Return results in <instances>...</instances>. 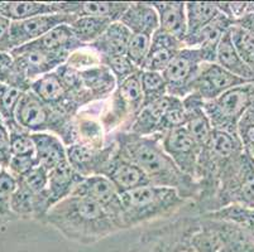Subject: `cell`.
Masks as SVG:
<instances>
[{"instance_id":"obj_1","label":"cell","mask_w":254,"mask_h":252,"mask_svg":"<svg viewBox=\"0 0 254 252\" xmlns=\"http://www.w3.org/2000/svg\"><path fill=\"white\" fill-rule=\"evenodd\" d=\"M110 138L118 154L139 166L152 186L176 189L190 203L195 200L197 184L167 155L161 144V135L139 136L129 131H114Z\"/></svg>"},{"instance_id":"obj_2","label":"cell","mask_w":254,"mask_h":252,"mask_svg":"<svg viewBox=\"0 0 254 252\" xmlns=\"http://www.w3.org/2000/svg\"><path fill=\"white\" fill-rule=\"evenodd\" d=\"M42 223L52 226L70 241L86 246L120 231L114 218L103 207L76 196H70L51 207Z\"/></svg>"},{"instance_id":"obj_3","label":"cell","mask_w":254,"mask_h":252,"mask_svg":"<svg viewBox=\"0 0 254 252\" xmlns=\"http://www.w3.org/2000/svg\"><path fill=\"white\" fill-rule=\"evenodd\" d=\"M120 200L124 230L177 216L190 203L176 189L152 184L122 193Z\"/></svg>"},{"instance_id":"obj_4","label":"cell","mask_w":254,"mask_h":252,"mask_svg":"<svg viewBox=\"0 0 254 252\" xmlns=\"http://www.w3.org/2000/svg\"><path fill=\"white\" fill-rule=\"evenodd\" d=\"M15 121L29 134H55L66 148L78 144L76 117L53 110L31 91L23 92L15 110Z\"/></svg>"},{"instance_id":"obj_5","label":"cell","mask_w":254,"mask_h":252,"mask_svg":"<svg viewBox=\"0 0 254 252\" xmlns=\"http://www.w3.org/2000/svg\"><path fill=\"white\" fill-rule=\"evenodd\" d=\"M200 226V216L186 212L145 230L130 252H196L192 239Z\"/></svg>"},{"instance_id":"obj_6","label":"cell","mask_w":254,"mask_h":252,"mask_svg":"<svg viewBox=\"0 0 254 252\" xmlns=\"http://www.w3.org/2000/svg\"><path fill=\"white\" fill-rule=\"evenodd\" d=\"M143 107V95L140 89V71L118 85L110 96V105L100 122L105 134L126 131L134 121Z\"/></svg>"},{"instance_id":"obj_7","label":"cell","mask_w":254,"mask_h":252,"mask_svg":"<svg viewBox=\"0 0 254 252\" xmlns=\"http://www.w3.org/2000/svg\"><path fill=\"white\" fill-rule=\"evenodd\" d=\"M254 103V82L228 90L215 100L202 102V108L214 130L237 135L240 119Z\"/></svg>"},{"instance_id":"obj_8","label":"cell","mask_w":254,"mask_h":252,"mask_svg":"<svg viewBox=\"0 0 254 252\" xmlns=\"http://www.w3.org/2000/svg\"><path fill=\"white\" fill-rule=\"evenodd\" d=\"M202 63H205L204 55L198 48L185 47L179 50L162 72L168 96L177 97L180 100L189 96Z\"/></svg>"},{"instance_id":"obj_9","label":"cell","mask_w":254,"mask_h":252,"mask_svg":"<svg viewBox=\"0 0 254 252\" xmlns=\"http://www.w3.org/2000/svg\"><path fill=\"white\" fill-rule=\"evenodd\" d=\"M76 18L64 13L39 15L31 19L10 22L9 29L3 41L0 42V50L10 53L11 50L41 38L46 33L61 24H71Z\"/></svg>"},{"instance_id":"obj_10","label":"cell","mask_w":254,"mask_h":252,"mask_svg":"<svg viewBox=\"0 0 254 252\" xmlns=\"http://www.w3.org/2000/svg\"><path fill=\"white\" fill-rule=\"evenodd\" d=\"M9 54L13 58L15 69L31 85L33 81L38 80L39 77L47 73L53 72L60 66L66 63L70 57L67 54L47 52V50H37L28 46L15 48Z\"/></svg>"},{"instance_id":"obj_11","label":"cell","mask_w":254,"mask_h":252,"mask_svg":"<svg viewBox=\"0 0 254 252\" xmlns=\"http://www.w3.org/2000/svg\"><path fill=\"white\" fill-rule=\"evenodd\" d=\"M249 82H253V81L238 77L228 72L215 62L212 63L205 62L202 63L197 77L193 81L190 95L195 96L201 102H206V101L215 100L216 97L223 95L228 90Z\"/></svg>"},{"instance_id":"obj_12","label":"cell","mask_w":254,"mask_h":252,"mask_svg":"<svg viewBox=\"0 0 254 252\" xmlns=\"http://www.w3.org/2000/svg\"><path fill=\"white\" fill-rule=\"evenodd\" d=\"M71 196L85 197L95 202L114 218L120 231H124L123 222H122L120 193L108 178L103 177V175H92V177L84 178L76 186Z\"/></svg>"},{"instance_id":"obj_13","label":"cell","mask_w":254,"mask_h":252,"mask_svg":"<svg viewBox=\"0 0 254 252\" xmlns=\"http://www.w3.org/2000/svg\"><path fill=\"white\" fill-rule=\"evenodd\" d=\"M161 144L167 155L184 174L195 180L196 166L201 149L185 126L173 129L161 135Z\"/></svg>"},{"instance_id":"obj_14","label":"cell","mask_w":254,"mask_h":252,"mask_svg":"<svg viewBox=\"0 0 254 252\" xmlns=\"http://www.w3.org/2000/svg\"><path fill=\"white\" fill-rule=\"evenodd\" d=\"M29 91L33 92L39 100L43 101L53 110L67 116L76 117L81 111V107L75 100V97L64 87L56 71L33 81Z\"/></svg>"},{"instance_id":"obj_15","label":"cell","mask_w":254,"mask_h":252,"mask_svg":"<svg viewBox=\"0 0 254 252\" xmlns=\"http://www.w3.org/2000/svg\"><path fill=\"white\" fill-rule=\"evenodd\" d=\"M114 151L115 143L112 138H109L105 147L101 149L90 148L84 144H73L66 148L68 164L76 173L84 178L100 175Z\"/></svg>"},{"instance_id":"obj_16","label":"cell","mask_w":254,"mask_h":252,"mask_svg":"<svg viewBox=\"0 0 254 252\" xmlns=\"http://www.w3.org/2000/svg\"><path fill=\"white\" fill-rule=\"evenodd\" d=\"M100 175L108 178L120 194L151 184L148 177L139 166L118 154L117 150Z\"/></svg>"},{"instance_id":"obj_17","label":"cell","mask_w":254,"mask_h":252,"mask_svg":"<svg viewBox=\"0 0 254 252\" xmlns=\"http://www.w3.org/2000/svg\"><path fill=\"white\" fill-rule=\"evenodd\" d=\"M185 48L184 42L166 32L157 29L151 37V46L140 71H152L162 73L179 50Z\"/></svg>"},{"instance_id":"obj_18","label":"cell","mask_w":254,"mask_h":252,"mask_svg":"<svg viewBox=\"0 0 254 252\" xmlns=\"http://www.w3.org/2000/svg\"><path fill=\"white\" fill-rule=\"evenodd\" d=\"M60 11L75 18L98 17L112 22H119L124 11L128 9L127 1H61Z\"/></svg>"},{"instance_id":"obj_19","label":"cell","mask_w":254,"mask_h":252,"mask_svg":"<svg viewBox=\"0 0 254 252\" xmlns=\"http://www.w3.org/2000/svg\"><path fill=\"white\" fill-rule=\"evenodd\" d=\"M185 6L187 28L184 45L187 48H193L198 34L218 17L220 10L216 3L210 1H187Z\"/></svg>"},{"instance_id":"obj_20","label":"cell","mask_w":254,"mask_h":252,"mask_svg":"<svg viewBox=\"0 0 254 252\" xmlns=\"http://www.w3.org/2000/svg\"><path fill=\"white\" fill-rule=\"evenodd\" d=\"M177 97L165 96L161 100L156 101L153 103H149L147 106H143L139 114L131 122L128 128L129 133L135 134L139 136H151L158 135L159 125L162 122L163 116L166 115L171 106L176 102Z\"/></svg>"},{"instance_id":"obj_21","label":"cell","mask_w":254,"mask_h":252,"mask_svg":"<svg viewBox=\"0 0 254 252\" xmlns=\"http://www.w3.org/2000/svg\"><path fill=\"white\" fill-rule=\"evenodd\" d=\"M119 22L130 31L131 34L152 37L159 28L158 14L151 3H129Z\"/></svg>"},{"instance_id":"obj_22","label":"cell","mask_w":254,"mask_h":252,"mask_svg":"<svg viewBox=\"0 0 254 252\" xmlns=\"http://www.w3.org/2000/svg\"><path fill=\"white\" fill-rule=\"evenodd\" d=\"M31 138L39 166L50 172L67 161L66 147L59 136L51 133H36L31 134Z\"/></svg>"},{"instance_id":"obj_23","label":"cell","mask_w":254,"mask_h":252,"mask_svg":"<svg viewBox=\"0 0 254 252\" xmlns=\"http://www.w3.org/2000/svg\"><path fill=\"white\" fill-rule=\"evenodd\" d=\"M24 46L67 55H71L73 52L81 50V48L87 47V46L82 45L81 42L77 41L73 32L71 31L70 24H61L59 27L53 28L41 38Z\"/></svg>"},{"instance_id":"obj_24","label":"cell","mask_w":254,"mask_h":252,"mask_svg":"<svg viewBox=\"0 0 254 252\" xmlns=\"http://www.w3.org/2000/svg\"><path fill=\"white\" fill-rule=\"evenodd\" d=\"M184 1H151L158 14L161 31L184 42L186 36V6Z\"/></svg>"},{"instance_id":"obj_25","label":"cell","mask_w":254,"mask_h":252,"mask_svg":"<svg viewBox=\"0 0 254 252\" xmlns=\"http://www.w3.org/2000/svg\"><path fill=\"white\" fill-rule=\"evenodd\" d=\"M82 86L92 99V102L109 99L117 89V81L109 68L104 64H96L80 71Z\"/></svg>"},{"instance_id":"obj_26","label":"cell","mask_w":254,"mask_h":252,"mask_svg":"<svg viewBox=\"0 0 254 252\" xmlns=\"http://www.w3.org/2000/svg\"><path fill=\"white\" fill-rule=\"evenodd\" d=\"M82 179H84V177L76 173L71 168L68 161L50 170L48 172L47 194L48 198H50L51 207L61 202L64 198L70 197L73 189Z\"/></svg>"},{"instance_id":"obj_27","label":"cell","mask_w":254,"mask_h":252,"mask_svg":"<svg viewBox=\"0 0 254 252\" xmlns=\"http://www.w3.org/2000/svg\"><path fill=\"white\" fill-rule=\"evenodd\" d=\"M185 108L187 111V122L185 128L190 133L200 149L206 147L214 129L211 128L209 119L202 108V102L192 95H189L184 100Z\"/></svg>"},{"instance_id":"obj_28","label":"cell","mask_w":254,"mask_h":252,"mask_svg":"<svg viewBox=\"0 0 254 252\" xmlns=\"http://www.w3.org/2000/svg\"><path fill=\"white\" fill-rule=\"evenodd\" d=\"M234 24V20L226 17L225 14L220 11L218 17L198 34L193 48H198L201 50L206 63H212L216 61V50H218L219 43L223 39L224 34Z\"/></svg>"},{"instance_id":"obj_29","label":"cell","mask_w":254,"mask_h":252,"mask_svg":"<svg viewBox=\"0 0 254 252\" xmlns=\"http://www.w3.org/2000/svg\"><path fill=\"white\" fill-rule=\"evenodd\" d=\"M131 33L120 22H114L108 27L100 38L87 47L98 53L100 57L126 54Z\"/></svg>"},{"instance_id":"obj_30","label":"cell","mask_w":254,"mask_h":252,"mask_svg":"<svg viewBox=\"0 0 254 252\" xmlns=\"http://www.w3.org/2000/svg\"><path fill=\"white\" fill-rule=\"evenodd\" d=\"M60 11L59 3L41 1H0V15L9 22L31 19L39 15H50Z\"/></svg>"},{"instance_id":"obj_31","label":"cell","mask_w":254,"mask_h":252,"mask_svg":"<svg viewBox=\"0 0 254 252\" xmlns=\"http://www.w3.org/2000/svg\"><path fill=\"white\" fill-rule=\"evenodd\" d=\"M215 63H218L219 66L226 69L228 72L233 73L238 77L254 82V69L251 68L248 64L244 63L243 59L239 57L234 46H233L229 31L224 34L223 39L219 43L218 50H216Z\"/></svg>"},{"instance_id":"obj_32","label":"cell","mask_w":254,"mask_h":252,"mask_svg":"<svg viewBox=\"0 0 254 252\" xmlns=\"http://www.w3.org/2000/svg\"><path fill=\"white\" fill-rule=\"evenodd\" d=\"M112 23L114 22L105 18L80 17L76 18L71 23L70 27L78 42H81L84 46H90L100 38L101 34L108 29Z\"/></svg>"},{"instance_id":"obj_33","label":"cell","mask_w":254,"mask_h":252,"mask_svg":"<svg viewBox=\"0 0 254 252\" xmlns=\"http://www.w3.org/2000/svg\"><path fill=\"white\" fill-rule=\"evenodd\" d=\"M76 126L78 133V144L87 145L90 148L101 149L105 147V131L101 126L100 120L77 114L76 116Z\"/></svg>"},{"instance_id":"obj_34","label":"cell","mask_w":254,"mask_h":252,"mask_svg":"<svg viewBox=\"0 0 254 252\" xmlns=\"http://www.w3.org/2000/svg\"><path fill=\"white\" fill-rule=\"evenodd\" d=\"M140 89L143 95V106L153 103L167 96V86L162 73L152 71H140Z\"/></svg>"},{"instance_id":"obj_35","label":"cell","mask_w":254,"mask_h":252,"mask_svg":"<svg viewBox=\"0 0 254 252\" xmlns=\"http://www.w3.org/2000/svg\"><path fill=\"white\" fill-rule=\"evenodd\" d=\"M233 46L239 54V57L254 69V36L244 28L234 24L229 29Z\"/></svg>"},{"instance_id":"obj_36","label":"cell","mask_w":254,"mask_h":252,"mask_svg":"<svg viewBox=\"0 0 254 252\" xmlns=\"http://www.w3.org/2000/svg\"><path fill=\"white\" fill-rule=\"evenodd\" d=\"M100 63L109 68V71L113 73L115 81H117V86L123 82L124 80H127L128 77L140 71L138 67L131 63V61L126 54L100 57Z\"/></svg>"},{"instance_id":"obj_37","label":"cell","mask_w":254,"mask_h":252,"mask_svg":"<svg viewBox=\"0 0 254 252\" xmlns=\"http://www.w3.org/2000/svg\"><path fill=\"white\" fill-rule=\"evenodd\" d=\"M23 92L14 87L6 86L3 94L0 95V119L5 126L14 124L15 121V110H17L18 102Z\"/></svg>"},{"instance_id":"obj_38","label":"cell","mask_w":254,"mask_h":252,"mask_svg":"<svg viewBox=\"0 0 254 252\" xmlns=\"http://www.w3.org/2000/svg\"><path fill=\"white\" fill-rule=\"evenodd\" d=\"M237 135L247 154L254 159V103L247 110L238 124Z\"/></svg>"},{"instance_id":"obj_39","label":"cell","mask_w":254,"mask_h":252,"mask_svg":"<svg viewBox=\"0 0 254 252\" xmlns=\"http://www.w3.org/2000/svg\"><path fill=\"white\" fill-rule=\"evenodd\" d=\"M149 46H151V37L143 34H131L126 55L135 67L142 69L143 63L149 52Z\"/></svg>"},{"instance_id":"obj_40","label":"cell","mask_w":254,"mask_h":252,"mask_svg":"<svg viewBox=\"0 0 254 252\" xmlns=\"http://www.w3.org/2000/svg\"><path fill=\"white\" fill-rule=\"evenodd\" d=\"M187 122V111L185 108L182 100L177 99L176 102L170 107V110L166 112L163 116L162 122L159 125L158 135H163L167 131L173 130V129L185 126Z\"/></svg>"},{"instance_id":"obj_41","label":"cell","mask_w":254,"mask_h":252,"mask_svg":"<svg viewBox=\"0 0 254 252\" xmlns=\"http://www.w3.org/2000/svg\"><path fill=\"white\" fill-rule=\"evenodd\" d=\"M10 136V154L11 156L36 155V148L31 134L24 130L9 133Z\"/></svg>"},{"instance_id":"obj_42","label":"cell","mask_w":254,"mask_h":252,"mask_svg":"<svg viewBox=\"0 0 254 252\" xmlns=\"http://www.w3.org/2000/svg\"><path fill=\"white\" fill-rule=\"evenodd\" d=\"M19 182H22L28 189H31L33 193H43L47 191L48 183V170H46L42 166L37 165L36 168L28 172L24 177L19 178Z\"/></svg>"},{"instance_id":"obj_43","label":"cell","mask_w":254,"mask_h":252,"mask_svg":"<svg viewBox=\"0 0 254 252\" xmlns=\"http://www.w3.org/2000/svg\"><path fill=\"white\" fill-rule=\"evenodd\" d=\"M66 63L72 67V68L82 71V69H86L90 68V67L96 66V64H100V55L96 52H94L92 50H90L89 47H84L81 50L73 52L68 57Z\"/></svg>"},{"instance_id":"obj_44","label":"cell","mask_w":254,"mask_h":252,"mask_svg":"<svg viewBox=\"0 0 254 252\" xmlns=\"http://www.w3.org/2000/svg\"><path fill=\"white\" fill-rule=\"evenodd\" d=\"M38 165L36 155H27V156H10L8 166L5 169L10 173L15 179L24 177L28 172H31L33 168Z\"/></svg>"},{"instance_id":"obj_45","label":"cell","mask_w":254,"mask_h":252,"mask_svg":"<svg viewBox=\"0 0 254 252\" xmlns=\"http://www.w3.org/2000/svg\"><path fill=\"white\" fill-rule=\"evenodd\" d=\"M18 180L6 169L0 170V196L10 198L17 188Z\"/></svg>"},{"instance_id":"obj_46","label":"cell","mask_w":254,"mask_h":252,"mask_svg":"<svg viewBox=\"0 0 254 252\" xmlns=\"http://www.w3.org/2000/svg\"><path fill=\"white\" fill-rule=\"evenodd\" d=\"M0 154L8 160H10V136L3 121L0 120Z\"/></svg>"},{"instance_id":"obj_47","label":"cell","mask_w":254,"mask_h":252,"mask_svg":"<svg viewBox=\"0 0 254 252\" xmlns=\"http://www.w3.org/2000/svg\"><path fill=\"white\" fill-rule=\"evenodd\" d=\"M9 201H10V198L0 196V225L17 219L14 214L11 213L10 205H9Z\"/></svg>"},{"instance_id":"obj_48","label":"cell","mask_w":254,"mask_h":252,"mask_svg":"<svg viewBox=\"0 0 254 252\" xmlns=\"http://www.w3.org/2000/svg\"><path fill=\"white\" fill-rule=\"evenodd\" d=\"M11 63H13V58L9 53L1 52L0 50V83H3L4 78H5L6 72L10 68Z\"/></svg>"},{"instance_id":"obj_49","label":"cell","mask_w":254,"mask_h":252,"mask_svg":"<svg viewBox=\"0 0 254 252\" xmlns=\"http://www.w3.org/2000/svg\"><path fill=\"white\" fill-rule=\"evenodd\" d=\"M235 24L244 28L246 31L251 32L254 36V11H248V13L244 14L243 17L235 22Z\"/></svg>"},{"instance_id":"obj_50","label":"cell","mask_w":254,"mask_h":252,"mask_svg":"<svg viewBox=\"0 0 254 252\" xmlns=\"http://www.w3.org/2000/svg\"><path fill=\"white\" fill-rule=\"evenodd\" d=\"M5 85H3V83H0V95L3 94V91H4V89H5Z\"/></svg>"},{"instance_id":"obj_51","label":"cell","mask_w":254,"mask_h":252,"mask_svg":"<svg viewBox=\"0 0 254 252\" xmlns=\"http://www.w3.org/2000/svg\"><path fill=\"white\" fill-rule=\"evenodd\" d=\"M0 120H1V119H0Z\"/></svg>"}]
</instances>
